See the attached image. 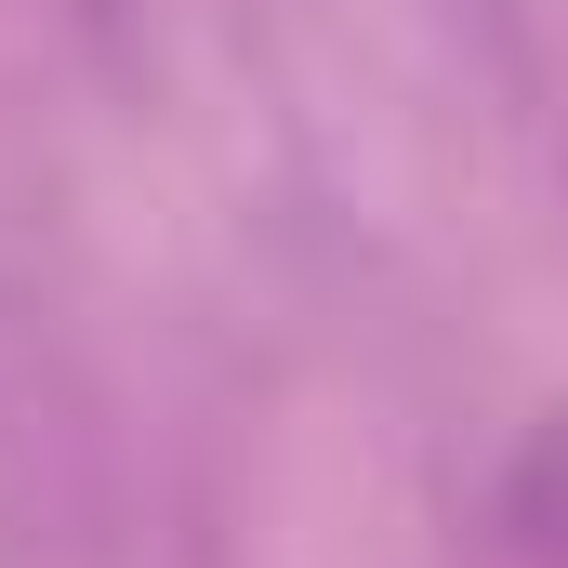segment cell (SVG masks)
<instances>
[{
	"mask_svg": "<svg viewBox=\"0 0 568 568\" xmlns=\"http://www.w3.org/2000/svg\"><path fill=\"white\" fill-rule=\"evenodd\" d=\"M516 529H529V568H568V424L542 436V463L516 489Z\"/></svg>",
	"mask_w": 568,
	"mask_h": 568,
	"instance_id": "obj_1",
	"label": "cell"
}]
</instances>
